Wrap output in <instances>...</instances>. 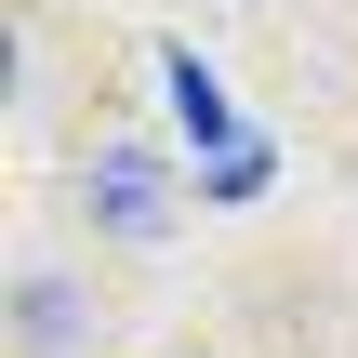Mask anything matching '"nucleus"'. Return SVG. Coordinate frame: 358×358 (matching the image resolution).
<instances>
[{
	"label": "nucleus",
	"instance_id": "1",
	"mask_svg": "<svg viewBox=\"0 0 358 358\" xmlns=\"http://www.w3.org/2000/svg\"><path fill=\"white\" fill-rule=\"evenodd\" d=\"M159 93H173V133L199 146V173H213V159H239V146H266V133L239 120V93H226V80H213L186 40H159Z\"/></svg>",
	"mask_w": 358,
	"mask_h": 358
},
{
	"label": "nucleus",
	"instance_id": "2",
	"mask_svg": "<svg viewBox=\"0 0 358 358\" xmlns=\"http://www.w3.org/2000/svg\"><path fill=\"white\" fill-rule=\"evenodd\" d=\"M93 213H106L120 239H159V226H173V173H159V146H93Z\"/></svg>",
	"mask_w": 358,
	"mask_h": 358
},
{
	"label": "nucleus",
	"instance_id": "3",
	"mask_svg": "<svg viewBox=\"0 0 358 358\" xmlns=\"http://www.w3.org/2000/svg\"><path fill=\"white\" fill-rule=\"evenodd\" d=\"M266 186H279V146H239V159H213V173H199V199H213V213H252Z\"/></svg>",
	"mask_w": 358,
	"mask_h": 358
},
{
	"label": "nucleus",
	"instance_id": "4",
	"mask_svg": "<svg viewBox=\"0 0 358 358\" xmlns=\"http://www.w3.org/2000/svg\"><path fill=\"white\" fill-rule=\"evenodd\" d=\"M13 306H27V345H66V332H80V319H66V292H53V279H27V292H13Z\"/></svg>",
	"mask_w": 358,
	"mask_h": 358
}]
</instances>
